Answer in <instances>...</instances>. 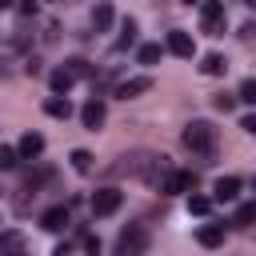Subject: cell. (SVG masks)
I'll return each instance as SVG.
<instances>
[{
    "label": "cell",
    "instance_id": "9",
    "mask_svg": "<svg viewBox=\"0 0 256 256\" xmlns=\"http://www.w3.org/2000/svg\"><path fill=\"white\" fill-rule=\"evenodd\" d=\"M68 224H72V212H68L64 204H56V208H48V212L40 216V228H44V232H64Z\"/></svg>",
    "mask_w": 256,
    "mask_h": 256
},
{
    "label": "cell",
    "instance_id": "10",
    "mask_svg": "<svg viewBox=\"0 0 256 256\" xmlns=\"http://www.w3.org/2000/svg\"><path fill=\"white\" fill-rule=\"evenodd\" d=\"M16 152H20V160H36V156L44 152V136H40V132H24L20 144H16Z\"/></svg>",
    "mask_w": 256,
    "mask_h": 256
},
{
    "label": "cell",
    "instance_id": "27",
    "mask_svg": "<svg viewBox=\"0 0 256 256\" xmlns=\"http://www.w3.org/2000/svg\"><path fill=\"white\" fill-rule=\"evenodd\" d=\"M68 72H72L76 80H84V76H92V64H88V60H68Z\"/></svg>",
    "mask_w": 256,
    "mask_h": 256
},
{
    "label": "cell",
    "instance_id": "24",
    "mask_svg": "<svg viewBox=\"0 0 256 256\" xmlns=\"http://www.w3.org/2000/svg\"><path fill=\"white\" fill-rule=\"evenodd\" d=\"M236 100H244V104H256V76L240 80V88H236Z\"/></svg>",
    "mask_w": 256,
    "mask_h": 256
},
{
    "label": "cell",
    "instance_id": "28",
    "mask_svg": "<svg viewBox=\"0 0 256 256\" xmlns=\"http://www.w3.org/2000/svg\"><path fill=\"white\" fill-rule=\"evenodd\" d=\"M212 104H216L220 112H232V108H236V96H232V92H220V96H212Z\"/></svg>",
    "mask_w": 256,
    "mask_h": 256
},
{
    "label": "cell",
    "instance_id": "31",
    "mask_svg": "<svg viewBox=\"0 0 256 256\" xmlns=\"http://www.w3.org/2000/svg\"><path fill=\"white\" fill-rule=\"evenodd\" d=\"M240 128H244V132H248V136H256V112H248V116H244V120H240Z\"/></svg>",
    "mask_w": 256,
    "mask_h": 256
},
{
    "label": "cell",
    "instance_id": "17",
    "mask_svg": "<svg viewBox=\"0 0 256 256\" xmlns=\"http://www.w3.org/2000/svg\"><path fill=\"white\" fill-rule=\"evenodd\" d=\"M200 72H204V76H224L228 64H224L220 52H208V56H200Z\"/></svg>",
    "mask_w": 256,
    "mask_h": 256
},
{
    "label": "cell",
    "instance_id": "36",
    "mask_svg": "<svg viewBox=\"0 0 256 256\" xmlns=\"http://www.w3.org/2000/svg\"><path fill=\"white\" fill-rule=\"evenodd\" d=\"M252 192H256V176H252Z\"/></svg>",
    "mask_w": 256,
    "mask_h": 256
},
{
    "label": "cell",
    "instance_id": "15",
    "mask_svg": "<svg viewBox=\"0 0 256 256\" xmlns=\"http://www.w3.org/2000/svg\"><path fill=\"white\" fill-rule=\"evenodd\" d=\"M48 84H52V96H68V88L76 84V76H72L68 64H64V68H56V72L48 76Z\"/></svg>",
    "mask_w": 256,
    "mask_h": 256
},
{
    "label": "cell",
    "instance_id": "5",
    "mask_svg": "<svg viewBox=\"0 0 256 256\" xmlns=\"http://www.w3.org/2000/svg\"><path fill=\"white\" fill-rule=\"evenodd\" d=\"M120 204H124V192H120V188H100L88 208H92V216H112Z\"/></svg>",
    "mask_w": 256,
    "mask_h": 256
},
{
    "label": "cell",
    "instance_id": "2",
    "mask_svg": "<svg viewBox=\"0 0 256 256\" xmlns=\"http://www.w3.org/2000/svg\"><path fill=\"white\" fill-rule=\"evenodd\" d=\"M180 144H184L192 156L212 160V156H216V148H220V132H216L208 120H188V124H184V132H180Z\"/></svg>",
    "mask_w": 256,
    "mask_h": 256
},
{
    "label": "cell",
    "instance_id": "29",
    "mask_svg": "<svg viewBox=\"0 0 256 256\" xmlns=\"http://www.w3.org/2000/svg\"><path fill=\"white\" fill-rule=\"evenodd\" d=\"M240 40H244L248 48H256V20H248V24L240 28Z\"/></svg>",
    "mask_w": 256,
    "mask_h": 256
},
{
    "label": "cell",
    "instance_id": "11",
    "mask_svg": "<svg viewBox=\"0 0 256 256\" xmlns=\"http://www.w3.org/2000/svg\"><path fill=\"white\" fill-rule=\"evenodd\" d=\"M188 188H196V172H176V168L160 184V192H188Z\"/></svg>",
    "mask_w": 256,
    "mask_h": 256
},
{
    "label": "cell",
    "instance_id": "22",
    "mask_svg": "<svg viewBox=\"0 0 256 256\" xmlns=\"http://www.w3.org/2000/svg\"><path fill=\"white\" fill-rule=\"evenodd\" d=\"M60 40V24L56 20H40V44H56Z\"/></svg>",
    "mask_w": 256,
    "mask_h": 256
},
{
    "label": "cell",
    "instance_id": "16",
    "mask_svg": "<svg viewBox=\"0 0 256 256\" xmlns=\"http://www.w3.org/2000/svg\"><path fill=\"white\" fill-rule=\"evenodd\" d=\"M68 160H72V168H76L80 176H92V172H96V156H92L88 148H76V152H72Z\"/></svg>",
    "mask_w": 256,
    "mask_h": 256
},
{
    "label": "cell",
    "instance_id": "26",
    "mask_svg": "<svg viewBox=\"0 0 256 256\" xmlns=\"http://www.w3.org/2000/svg\"><path fill=\"white\" fill-rule=\"evenodd\" d=\"M20 164V152L16 148H0V172H12Z\"/></svg>",
    "mask_w": 256,
    "mask_h": 256
},
{
    "label": "cell",
    "instance_id": "14",
    "mask_svg": "<svg viewBox=\"0 0 256 256\" xmlns=\"http://www.w3.org/2000/svg\"><path fill=\"white\" fill-rule=\"evenodd\" d=\"M196 240H200L204 248H220V244H224V224H200V228H196Z\"/></svg>",
    "mask_w": 256,
    "mask_h": 256
},
{
    "label": "cell",
    "instance_id": "19",
    "mask_svg": "<svg viewBox=\"0 0 256 256\" xmlns=\"http://www.w3.org/2000/svg\"><path fill=\"white\" fill-rule=\"evenodd\" d=\"M16 252H24V236L12 228V232H0V256H16Z\"/></svg>",
    "mask_w": 256,
    "mask_h": 256
},
{
    "label": "cell",
    "instance_id": "30",
    "mask_svg": "<svg viewBox=\"0 0 256 256\" xmlns=\"http://www.w3.org/2000/svg\"><path fill=\"white\" fill-rule=\"evenodd\" d=\"M16 12H20V16H36V0H20Z\"/></svg>",
    "mask_w": 256,
    "mask_h": 256
},
{
    "label": "cell",
    "instance_id": "6",
    "mask_svg": "<svg viewBox=\"0 0 256 256\" xmlns=\"http://www.w3.org/2000/svg\"><path fill=\"white\" fill-rule=\"evenodd\" d=\"M104 116H108V108H104V100H100V96H92V100L80 108V124H84L88 132H96V128L104 124Z\"/></svg>",
    "mask_w": 256,
    "mask_h": 256
},
{
    "label": "cell",
    "instance_id": "34",
    "mask_svg": "<svg viewBox=\"0 0 256 256\" xmlns=\"http://www.w3.org/2000/svg\"><path fill=\"white\" fill-rule=\"evenodd\" d=\"M184 4H204V0H184Z\"/></svg>",
    "mask_w": 256,
    "mask_h": 256
},
{
    "label": "cell",
    "instance_id": "35",
    "mask_svg": "<svg viewBox=\"0 0 256 256\" xmlns=\"http://www.w3.org/2000/svg\"><path fill=\"white\" fill-rule=\"evenodd\" d=\"M244 4H248V8H256V0H244Z\"/></svg>",
    "mask_w": 256,
    "mask_h": 256
},
{
    "label": "cell",
    "instance_id": "23",
    "mask_svg": "<svg viewBox=\"0 0 256 256\" xmlns=\"http://www.w3.org/2000/svg\"><path fill=\"white\" fill-rule=\"evenodd\" d=\"M136 60H140V64H148V68H152V64H156V60H160V44H140V48H136Z\"/></svg>",
    "mask_w": 256,
    "mask_h": 256
},
{
    "label": "cell",
    "instance_id": "18",
    "mask_svg": "<svg viewBox=\"0 0 256 256\" xmlns=\"http://www.w3.org/2000/svg\"><path fill=\"white\" fill-rule=\"evenodd\" d=\"M44 112L56 116V120H68V116H72V104H68V96H48V100H44Z\"/></svg>",
    "mask_w": 256,
    "mask_h": 256
},
{
    "label": "cell",
    "instance_id": "20",
    "mask_svg": "<svg viewBox=\"0 0 256 256\" xmlns=\"http://www.w3.org/2000/svg\"><path fill=\"white\" fill-rule=\"evenodd\" d=\"M136 44V20H120V36H116V48H128Z\"/></svg>",
    "mask_w": 256,
    "mask_h": 256
},
{
    "label": "cell",
    "instance_id": "33",
    "mask_svg": "<svg viewBox=\"0 0 256 256\" xmlns=\"http://www.w3.org/2000/svg\"><path fill=\"white\" fill-rule=\"evenodd\" d=\"M16 4H20V0H0V8H16Z\"/></svg>",
    "mask_w": 256,
    "mask_h": 256
},
{
    "label": "cell",
    "instance_id": "13",
    "mask_svg": "<svg viewBox=\"0 0 256 256\" xmlns=\"http://www.w3.org/2000/svg\"><path fill=\"white\" fill-rule=\"evenodd\" d=\"M112 20H116L112 4H108V0H96V8H92V28H96V32H108Z\"/></svg>",
    "mask_w": 256,
    "mask_h": 256
},
{
    "label": "cell",
    "instance_id": "12",
    "mask_svg": "<svg viewBox=\"0 0 256 256\" xmlns=\"http://www.w3.org/2000/svg\"><path fill=\"white\" fill-rule=\"evenodd\" d=\"M236 196H240V180H236V176H220V180L212 184V200L228 204V200H236Z\"/></svg>",
    "mask_w": 256,
    "mask_h": 256
},
{
    "label": "cell",
    "instance_id": "1",
    "mask_svg": "<svg viewBox=\"0 0 256 256\" xmlns=\"http://www.w3.org/2000/svg\"><path fill=\"white\" fill-rule=\"evenodd\" d=\"M168 172H172V160L164 152H128L108 168V176H132V180H144L148 188H160Z\"/></svg>",
    "mask_w": 256,
    "mask_h": 256
},
{
    "label": "cell",
    "instance_id": "8",
    "mask_svg": "<svg viewBox=\"0 0 256 256\" xmlns=\"http://www.w3.org/2000/svg\"><path fill=\"white\" fill-rule=\"evenodd\" d=\"M148 88H152V76H128V80L116 84V96H120V100H136V96H144Z\"/></svg>",
    "mask_w": 256,
    "mask_h": 256
},
{
    "label": "cell",
    "instance_id": "4",
    "mask_svg": "<svg viewBox=\"0 0 256 256\" xmlns=\"http://www.w3.org/2000/svg\"><path fill=\"white\" fill-rule=\"evenodd\" d=\"M144 248H148V228L144 224H128L116 236V256H140Z\"/></svg>",
    "mask_w": 256,
    "mask_h": 256
},
{
    "label": "cell",
    "instance_id": "32",
    "mask_svg": "<svg viewBox=\"0 0 256 256\" xmlns=\"http://www.w3.org/2000/svg\"><path fill=\"white\" fill-rule=\"evenodd\" d=\"M24 72H28V76H36V72H40V60H36V56H28V60H24Z\"/></svg>",
    "mask_w": 256,
    "mask_h": 256
},
{
    "label": "cell",
    "instance_id": "7",
    "mask_svg": "<svg viewBox=\"0 0 256 256\" xmlns=\"http://www.w3.org/2000/svg\"><path fill=\"white\" fill-rule=\"evenodd\" d=\"M168 52L192 60V56H196V44H192V36H188L184 28H172V32H168Z\"/></svg>",
    "mask_w": 256,
    "mask_h": 256
},
{
    "label": "cell",
    "instance_id": "3",
    "mask_svg": "<svg viewBox=\"0 0 256 256\" xmlns=\"http://www.w3.org/2000/svg\"><path fill=\"white\" fill-rule=\"evenodd\" d=\"M200 28H204L208 36H224V28H228L224 0H204V4H200Z\"/></svg>",
    "mask_w": 256,
    "mask_h": 256
},
{
    "label": "cell",
    "instance_id": "25",
    "mask_svg": "<svg viewBox=\"0 0 256 256\" xmlns=\"http://www.w3.org/2000/svg\"><path fill=\"white\" fill-rule=\"evenodd\" d=\"M188 212H192V216H208V212H212V200H208V196H188Z\"/></svg>",
    "mask_w": 256,
    "mask_h": 256
},
{
    "label": "cell",
    "instance_id": "21",
    "mask_svg": "<svg viewBox=\"0 0 256 256\" xmlns=\"http://www.w3.org/2000/svg\"><path fill=\"white\" fill-rule=\"evenodd\" d=\"M232 224H236V228L256 224V204H240V208H236V216H232Z\"/></svg>",
    "mask_w": 256,
    "mask_h": 256
}]
</instances>
